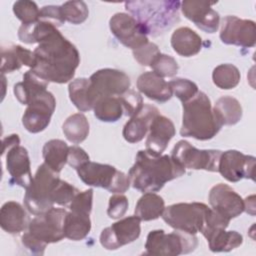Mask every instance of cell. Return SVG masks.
<instances>
[{"mask_svg":"<svg viewBox=\"0 0 256 256\" xmlns=\"http://www.w3.org/2000/svg\"><path fill=\"white\" fill-rule=\"evenodd\" d=\"M33 52L35 64L30 70L47 82H69L80 63L77 48L59 30L39 43Z\"/></svg>","mask_w":256,"mask_h":256,"instance_id":"obj_1","label":"cell"},{"mask_svg":"<svg viewBox=\"0 0 256 256\" xmlns=\"http://www.w3.org/2000/svg\"><path fill=\"white\" fill-rule=\"evenodd\" d=\"M185 170L171 156H154L146 150H140L128 177L133 188L143 193L157 192L167 182L184 175Z\"/></svg>","mask_w":256,"mask_h":256,"instance_id":"obj_2","label":"cell"},{"mask_svg":"<svg viewBox=\"0 0 256 256\" xmlns=\"http://www.w3.org/2000/svg\"><path fill=\"white\" fill-rule=\"evenodd\" d=\"M179 1H127L125 8L146 35L158 36L179 21Z\"/></svg>","mask_w":256,"mask_h":256,"instance_id":"obj_3","label":"cell"},{"mask_svg":"<svg viewBox=\"0 0 256 256\" xmlns=\"http://www.w3.org/2000/svg\"><path fill=\"white\" fill-rule=\"evenodd\" d=\"M181 136L206 141L220 131L222 125L217 119L209 97L202 91L183 103Z\"/></svg>","mask_w":256,"mask_h":256,"instance_id":"obj_4","label":"cell"},{"mask_svg":"<svg viewBox=\"0 0 256 256\" xmlns=\"http://www.w3.org/2000/svg\"><path fill=\"white\" fill-rule=\"evenodd\" d=\"M59 180V173L50 169L45 163L37 168L24 195V206L31 214L40 215L53 207L52 194Z\"/></svg>","mask_w":256,"mask_h":256,"instance_id":"obj_5","label":"cell"},{"mask_svg":"<svg viewBox=\"0 0 256 256\" xmlns=\"http://www.w3.org/2000/svg\"><path fill=\"white\" fill-rule=\"evenodd\" d=\"M198 245L196 234L175 230L166 233L164 230H153L147 235L145 254L156 256H177L188 254Z\"/></svg>","mask_w":256,"mask_h":256,"instance_id":"obj_6","label":"cell"},{"mask_svg":"<svg viewBox=\"0 0 256 256\" xmlns=\"http://www.w3.org/2000/svg\"><path fill=\"white\" fill-rule=\"evenodd\" d=\"M209 207L200 202L176 203L165 207L161 217L174 230L197 234L201 231Z\"/></svg>","mask_w":256,"mask_h":256,"instance_id":"obj_7","label":"cell"},{"mask_svg":"<svg viewBox=\"0 0 256 256\" xmlns=\"http://www.w3.org/2000/svg\"><path fill=\"white\" fill-rule=\"evenodd\" d=\"M222 151L197 149L186 140H180L171 151V157L184 169L218 171V162Z\"/></svg>","mask_w":256,"mask_h":256,"instance_id":"obj_8","label":"cell"},{"mask_svg":"<svg viewBox=\"0 0 256 256\" xmlns=\"http://www.w3.org/2000/svg\"><path fill=\"white\" fill-rule=\"evenodd\" d=\"M67 211L64 208L52 207L45 213L35 215L30 220L28 232L44 244L56 243L65 238L63 227Z\"/></svg>","mask_w":256,"mask_h":256,"instance_id":"obj_9","label":"cell"},{"mask_svg":"<svg viewBox=\"0 0 256 256\" xmlns=\"http://www.w3.org/2000/svg\"><path fill=\"white\" fill-rule=\"evenodd\" d=\"M56 108L54 95L44 90L31 99L22 116V124L30 133H39L47 128Z\"/></svg>","mask_w":256,"mask_h":256,"instance_id":"obj_10","label":"cell"},{"mask_svg":"<svg viewBox=\"0 0 256 256\" xmlns=\"http://www.w3.org/2000/svg\"><path fill=\"white\" fill-rule=\"evenodd\" d=\"M140 223L141 220L136 215L116 221L102 230L99 237L100 244L107 250H116L134 242L141 233Z\"/></svg>","mask_w":256,"mask_h":256,"instance_id":"obj_11","label":"cell"},{"mask_svg":"<svg viewBox=\"0 0 256 256\" xmlns=\"http://www.w3.org/2000/svg\"><path fill=\"white\" fill-rule=\"evenodd\" d=\"M89 80L96 101L100 97H118L129 90L131 84L130 78L125 72L112 68L97 70Z\"/></svg>","mask_w":256,"mask_h":256,"instance_id":"obj_12","label":"cell"},{"mask_svg":"<svg viewBox=\"0 0 256 256\" xmlns=\"http://www.w3.org/2000/svg\"><path fill=\"white\" fill-rule=\"evenodd\" d=\"M220 40L227 45L243 48L254 47L256 43L255 22L228 15L223 18L220 30Z\"/></svg>","mask_w":256,"mask_h":256,"instance_id":"obj_13","label":"cell"},{"mask_svg":"<svg viewBox=\"0 0 256 256\" xmlns=\"http://www.w3.org/2000/svg\"><path fill=\"white\" fill-rule=\"evenodd\" d=\"M254 156L245 155L237 150H227L221 153L218 171L229 182H238L243 178L255 180Z\"/></svg>","mask_w":256,"mask_h":256,"instance_id":"obj_14","label":"cell"},{"mask_svg":"<svg viewBox=\"0 0 256 256\" xmlns=\"http://www.w3.org/2000/svg\"><path fill=\"white\" fill-rule=\"evenodd\" d=\"M109 27L116 39L132 50L149 42L138 22L128 13H115L109 20Z\"/></svg>","mask_w":256,"mask_h":256,"instance_id":"obj_15","label":"cell"},{"mask_svg":"<svg viewBox=\"0 0 256 256\" xmlns=\"http://www.w3.org/2000/svg\"><path fill=\"white\" fill-rule=\"evenodd\" d=\"M214 2L185 0L181 2L180 9L183 15L195 26L206 33H215L219 28L220 16L217 11L212 8Z\"/></svg>","mask_w":256,"mask_h":256,"instance_id":"obj_16","label":"cell"},{"mask_svg":"<svg viewBox=\"0 0 256 256\" xmlns=\"http://www.w3.org/2000/svg\"><path fill=\"white\" fill-rule=\"evenodd\" d=\"M208 199L211 208L229 220L240 216L244 212V200L227 184L219 183L213 186Z\"/></svg>","mask_w":256,"mask_h":256,"instance_id":"obj_17","label":"cell"},{"mask_svg":"<svg viewBox=\"0 0 256 256\" xmlns=\"http://www.w3.org/2000/svg\"><path fill=\"white\" fill-rule=\"evenodd\" d=\"M175 133L173 122L163 115H157L150 124L145 150L154 156L162 155Z\"/></svg>","mask_w":256,"mask_h":256,"instance_id":"obj_18","label":"cell"},{"mask_svg":"<svg viewBox=\"0 0 256 256\" xmlns=\"http://www.w3.org/2000/svg\"><path fill=\"white\" fill-rule=\"evenodd\" d=\"M78 177L81 181L93 187H100L112 193L115 180L119 173L114 166L89 161L81 168L77 169Z\"/></svg>","mask_w":256,"mask_h":256,"instance_id":"obj_19","label":"cell"},{"mask_svg":"<svg viewBox=\"0 0 256 256\" xmlns=\"http://www.w3.org/2000/svg\"><path fill=\"white\" fill-rule=\"evenodd\" d=\"M4 155H6V168L12 181L26 189L33 179L27 149L17 145L8 150Z\"/></svg>","mask_w":256,"mask_h":256,"instance_id":"obj_20","label":"cell"},{"mask_svg":"<svg viewBox=\"0 0 256 256\" xmlns=\"http://www.w3.org/2000/svg\"><path fill=\"white\" fill-rule=\"evenodd\" d=\"M159 115V110L150 104H144L142 109L124 125L122 135L129 143H137L143 140L149 131L153 119Z\"/></svg>","mask_w":256,"mask_h":256,"instance_id":"obj_21","label":"cell"},{"mask_svg":"<svg viewBox=\"0 0 256 256\" xmlns=\"http://www.w3.org/2000/svg\"><path fill=\"white\" fill-rule=\"evenodd\" d=\"M136 85L141 94L158 103H165L173 96L169 82L153 71L142 73L138 77Z\"/></svg>","mask_w":256,"mask_h":256,"instance_id":"obj_22","label":"cell"},{"mask_svg":"<svg viewBox=\"0 0 256 256\" xmlns=\"http://www.w3.org/2000/svg\"><path fill=\"white\" fill-rule=\"evenodd\" d=\"M29 217L23 206L16 201L4 203L0 210V226L9 234H17L28 228Z\"/></svg>","mask_w":256,"mask_h":256,"instance_id":"obj_23","label":"cell"},{"mask_svg":"<svg viewBox=\"0 0 256 256\" xmlns=\"http://www.w3.org/2000/svg\"><path fill=\"white\" fill-rule=\"evenodd\" d=\"M35 64L34 52L20 45L2 46L1 48V74L12 73L23 65L32 68Z\"/></svg>","mask_w":256,"mask_h":256,"instance_id":"obj_24","label":"cell"},{"mask_svg":"<svg viewBox=\"0 0 256 256\" xmlns=\"http://www.w3.org/2000/svg\"><path fill=\"white\" fill-rule=\"evenodd\" d=\"M173 50L183 57H191L202 49V38L189 27L177 28L171 36Z\"/></svg>","mask_w":256,"mask_h":256,"instance_id":"obj_25","label":"cell"},{"mask_svg":"<svg viewBox=\"0 0 256 256\" xmlns=\"http://www.w3.org/2000/svg\"><path fill=\"white\" fill-rule=\"evenodd\" d=\"M69 98L74 106L81 112L93 109L96 99L91 90L90 80L87 78H77L72 80L68 86Z\"/></svg>","mask_w":256,"mask_h":256,"instance_id":"obj_26","label":"cell"},{"mask_svg":"<svg viewBox=\"0 0 256 256\" xmlns=\"http://www.w3.org/2000/svg\"><path fill=\"white\" fill-rule=\"evenodd\" d=\"M48 84L49 82L41 79L31 70H28L23 75V81L14 85L13 92L21 104L28 105L33 97H35L40 92L47 90Z\"/></svg>","mask_w":256,"mask_h":256,"instance_id":"obj_27","label":"cell"},{"mask_svg":"<svg viewBox=\"0 0 256 256\" xmlns=\"http://www.w3.org/2000/svg\"><path fill=\"white\" fill-rule=\"evenodd\" d=\"M213 111L221 125H235L242 118V106L240 102L232 96L220 97L213 106Z\"/></svg>","mask_w":256,"mask_h":256,"instance_id":"obj_28","label":"cell"},{"mask_svg":"<svg viewBox=\"0 0 256 256\" xmlns=\"http://www.w3.org/2000/svg\"><path fill=\"white\" fill-rule=\"evenodd\" d=\"M69 146L60 139L47 141L42 149L44 163L56 173H60L67 163Z\"/></svg>","mask_w":256,"mask_h":256,"instance_id":"obj_29","label":"cell"},{"mask_svg":"<svg viewBox=\"0 0 256 256\" xmlns=\"http://www.w3.org/2000/svg\"><path fill=\"white\" fill-rule=\"evenodd\" d=\"M165 209V202L161 196L154 192L144 193L138 200L134 213L141 221L158 219Z\"/></svg>","mask_w":256,"mask_h":256,"instance_id":"obj_30","label":"cell"},{"mask_svg":"<svg viewBox=\"0 0 256 256\" xmlns=\"http://www.w3.org/2000/svg\"><path fill=\"white\" fill-rule=\"evenodd\" d=\"M91 230L90 215L69 211L64 220V235L73 241L83 240Z\"/></svg>","mask_w":256,"mask_h":256,"instance_id":"obj_31","label":"cell"},{"mask_svg":"<svg viewBox=\"0 0 256 256\" xmlns=\"http://www.w3.org/2000/svg\"><path fill=\"white\" fill-rule=\"evenodd\" d=\"M56 30H58V28L52 23L39 20L34 23L22 24L18 29V38L26 44H39Z\"/></svg>","mask_w":256,"mask_h":256,"instance_id":"obj_32","label":"cell"},{"mask_svg":"<svg viewBox=\"0 0 256 256\" xmlns=\"http://www.w3.org/2000/svg\"><path fill=\"white\" fill-rule=\"evenodd\" d=\"M90 126L86 116L82 113L70 115L62 125V131L68 141L73 144H80L89 134Z\"/></svg>","mask_w":256,"mask_h":256,"instance_id":"obj_33","label":"cell"},{"mask_svg":"<svg viewBox=\"0 0 256 256\" xmlns=\"http://www.w3.org/2000/svg\"><path fill=\"white\" fill-rule=\"evenodd\" d=\"M94 116L102 122H116L123 115V108L118 97H100L93 107Z\"/></svg>","mask_w":256,"mask_h":256,"instance_id":"obj_34","label":"cell"},{"mask_svg":"<svg viewBox=\"0 0 256 256\" xmlns=\"http://www.w3.org/2000/svg\"><path fill=\"white\" fill-rule=\"evenodd\" d=\"M206 240L212 252H229L243 243V236L237 231L221 229L212 233Z\"/></svg>","mask_w":256,"mask_h":256,"instance_id":"obj_35","label":"cell"},{"mask_svg":"<svg viewBox=\"0 0 256 256\" xmlns=\"http://www.w3.org/2000/svg\"><path fill=\"white\" fill-rule=\"evenodd\" d=\"M241 79V74L236 66L224 63L216 66L212 72L213 83L220 89L229 90L235 88Z\"/></svg>","mask_w":256,"mask_h":256,"instance_id":"obj_36","label":"cell"},{"mask_svg":"<svg viewBox=\"0 0 256 256\" xmlns=\"http://www.w3.org/2000/svg\"><path fill=\"white\" fill-rule=\"evenodd\" d=\"M60 6L65 22L78 25L89 16V9L84 1H67Z\"/></svg>","mask_w":256,"mask_h":256,"instance_id":"obj_37","label":"cell"},{"mask_svg":"<svg viewBox=\"0 0 256 256\" xmlns=\"http://www.w3.org/2000/svg\"><path fill=\"white\" fill-rule=\"evenodd\" d=\"M13 12L22 24L34 23L40 18V9L37 4L29 0L16 1L13 4Z\"/></svg>","mask_w":256,"mask_h":256,"instance_id":"obj_38","label":"cell"},{"mask_svg":"<svg viewBox=\"0 0 256 256\" xmlns=\"http://www.w3.org/2000/svg\"><path fill=\"white\" fill-rule=\"evenodd\" d=\"M173 95H175L182 103L192 99L198 93V86L189 79L175 78L169 82Z\"/></svg>","mask_w":256,"mask_h":256,"instance_id":"obj_39","label":"cell"},{"mask_svg":"<svg viewBox=\"0 0 256 256\" xmlns=\"http://www.w3.org/2000/svg\"><path fill=\"white\" fill-rule=\"evenodd\" d=\"M152 71L158 76L165 77H174L178 72L177 61L170 55L160 53L152 62L151 66Z\"/></svg>","mask_w":256,"mask_h":256,"instance_id":"obj_40","label":"cell"},{"mask_svg":"<svg viewBox=\"0 0 256 256\" xmlns=\"http://www.w3.org/2000/svg\"><path fill=\"white\" fill-rule=\"evenodd\" d=\"M118 98L121 102L124 114L130 117L136 115L144 106L141 94L132 89L127 90L125 93L118 96Z\"/></svg>","mask_w":256,"mask_h":256,"instance_id":"obj_41","label":"cell"},{"mask_svg":"<svg viewBox=\"0 0 256 256\" xmlns=\"http://www.w3.org/2000/svg\"><path fill=\"white\" fill-rule=\"evenodd\" d=\"M78 192V189L75 188L73 185L60 179L53 191L52 201L54 204L65 206L67 204H70V202L73 200Z\"/></svg>","mask_w":256,"mask_h":256,"instance_id":"obj_42","label":"cell"},{"mask_svg":"<svg viewBox=\"0 0 256 256\" xmlns=\"http://www.w3.org/2000/svg\"><path fill=\"white\" fill-rule=\"evenodd\" d=\"M93 204V189H88L78 192L69 204V209L72 212L90 215Z\"/></svg>","mask_w":256,"mask_h":256,"instance_id":"obj_43","label":"cell"},{"mask_svg":"<svg viewBox=\"0 0 256 256\" xmlns=\"http://www.w3.org/2000/svg\"><path fill=\"white\" fill-rule=\"evenodd\" d=\"M134 59L142 66L150 67L154 59L161 53L158 46L153 42H147L141 47L132 50Z\"/></svg>","mask_w":256,"mask_h":256,"instance_id":"obj_44","label":"cell"},{"mask_svg":"<svg viewBox=\"0 0 256 256\" xmlns=\"http://www.w3.org/2000/svg\"><path fill=\"white\" fill-rule=\"evenodd\" d=\"M128 209V198L123 194H114L109 198L107 215L111 219L122 218Z\"/></svg>","mask_w":256,"mask_h":256,"instance_id":"obj_45","label":"cell"},{"mask_svg":"<svg viewBox=\"0 0 256 256\" xmlns=\"http://www.w3.org/2000/svg\"><path fill=\"white\" fill-rule=\"evenodd\" d=\"M39 20H44L52 23L57 28L65 23V20L62 15L61 6L58 5H47L43 6L40 9V18Z\"/></svg>","mask_w":256,"mask_h":256,"instance_id":"obj_46","label":"cell"},{"mask_svg":"<svg viewBox=\"0 0 256 256\" xmlns=\"http://www.w3.org/2000/svg\"><path fill=\"white\" fill-rule=\"evenodd\" d=\"M90 161L89 155L79 146H70L67 156V164L75 170L81 168Z\"/></svg>","mask_w":256,"mask_h":256,"instance_id":"obj_47","label":"cell"},{"mask_svg":"<svg viewBox=\"0 0 256 256\" xmlns=\"http://www.w3.org/2000/svg\"><path fill=\"white\" fill-rule=\"evenodd\" d=\"M21 242L23 246L34 255H43L45 248L47 246L46 244L41 243L40 241L35 239L33 236H31L28 231L21 236Z\"/></svg>","mask_w":256,"mask_h":256,"instance_id":"obj_48","label":"cell"},{"mask_svg":"<svg viewBox=\"0 0 256 256\" xmlns=\"http://www.w3.org/2000/svg\"><path fill=\"white\" fill-rule=\"evenodd\" d=\"M2 156L11 148L20 145V138L17 134H11L5 138H3L2 140Z\"/></svg>","mask_w":256,"mask_h":256,"instance_id":"obj_49","label":"cell"},{"mask_svg":"<svg viewBox=\"0 0 256 256\" xmlns=\"http://www.w3.org/2000/svg\"><path fill=\"white\" fill-rule=\"evenodd\" d=\"M255 196L251 195L250 197H247L244 200V211L249 213L250 215L254 216L255 215Z\"/></svg>","mask_w":256,"mask_h":256,"instance_id":"obj_50","label":"cell"}]
</instances>
